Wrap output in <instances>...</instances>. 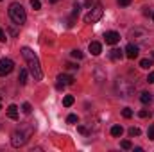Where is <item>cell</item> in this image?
I'll return each mask as SVG.
<instances>
[{
	"label": "cell",
	"mask_w": 154,
	"mask_h": 152,
	"mask_svg": "<svg viewBox=\"0 0 154 152\" xmlns=\"http://www.w3.org/2000/svg\"><path fill=\"white\" fill-rule=\"evenodd\" d=\"M22 56H23V59L27 61V65H29V72H31V75L34 77V81H41L43 72H41L39 59L36 57V54H34L29 47H23V48H22Z\"/></svg>",
	"instance_id": "6da1fadb"
},
{
	"label": "cell",
	"mask_w": 154,
	"mask_h": 152,
	"mask_svg": "<svg viewBox=\"0 0 154 152\" xmlns=\"http://www.w3.org/2000/svg\"><path fill=\"white\" fill-rule=\"evenodd\" d=\"M34 132V127L32 125H27V129H18V131H14L13 132V136H11V145L13 147H23L27 141H29V136Z\"/></svg>",
	"instance_id": "7a4b0ae2"
},
{
	"label": "cell",
	"mask_w": 154,
	"mask_h": 152,
	"mask_svg": "<svg viewBox=\"0 0 154 152\" xmlns=\"http://www.w3.org/2000/svg\"><path fill=\"white\" fill-rule=\"evenodd\" d=\"M9 18H11L16 25H23L25 20H27V13H25L23 5L18 4V2L11 4V5H9Z\"/></svg>",
	"instance_id": "3957f363"
},
{
	"label": "cell",
	"mask_w": 154,
	"mask_h": 152,
	"mask_svg": "<svg viewBox=\"0 0 154 152\" xmlns=\"http://www.w3.org/2000/svg\"><path fill=\"white\" fill-rule=\"evenodd\" d=\"M115 91L118 93V97L127 99V97H131L134 93V84L131 81H127V79H118L115 82Z\"/></svg>",
	"instance_id": "277c9868"
},
{
	"label": "cell",
	"mask_w": 154,
	"mask_h": 152,
	"mask_svg": "<svg viewBox=\"0 0 154 152\" xmlns=\"http://www.w3.org/2000/svg\"><path fill=\"white\" fill-rule=\"evenodd\" d=\"M129 38L133 39L138 47L140 45H145V43H149V38H151V34L145 31V29H140V27H136V29H133L131 32H129Z\"/></svg>",
	"instance_id": "5b68a950"
},
{
	"label": "cell",
	"mask_w": 154,
	"mask_h": 152,
	"mask_svg": "<svg viewBox=\"0 0 154 152\" xmlns=\"http://www.w3.org/2000/svg\"><path fill=\"white\" fill-rule=\"evenodd\" d=\"M102 14H104V9H102V5H95L93 9L90 7L88 14L84 16V22H86V23H97V22L102 18Z\"/></svg>",
	"instance_id": "8992f818"
},
{
	"label": "cell",
	"mask_w": 154,
	"mask_h": 152,
	"mask_svg": "<svg viewBox=\"0 0 154 152\" xmlns=\"http://www.w3.org/2000/svg\"><path fill=\"white\" fill-rule=\"evenodd\" d=\"M13 68H14V63H13V59H9V57H4V59H0V77L9 75V74L13 72Z\"/></svg>",
	"instance_id": "52a82bcc"
},
{
	"label": "cell",
	"mask_w": 154,
	"mask_h": 152,
	"mask_svg": "<svg viewBox=\"0 0 154 152\" xmlns=\"http://www.w3.org/2000/svg\"><path fill=\"white\" fill-rule=\"evenodd\" d=\"M57 88L61 90L63 86H72L74 84V77L72 75H66V74H61V75H57Z\"/></svg>",
	"instance_id": "ba28073f"
},
{
	"label": "cell",
	"mask_w": 154,
	"mask_h": 152,
	"mask_svg": "<svg viewBox=\"0 0 154 152\" xmlns=\"http://www.w3.org/2000/svg\"><path fill=\"white\" fill-rule=\"evenodd\" d=\"M104 39H106L108 45H116V43L120 41V34L115 32V31H108V32L104 34Z\"/></svg>",
	"instance_id": "9c48e42d"
},
{
	"label": "cell",
	"mask_w": 154,
	"mask_h": 152,
	"mask_svg": "<svg viewBox=\"0 0 154 152\" xmlns=\"http://www.w3.org/2000/svg\"><path fill=\"white\" fill-rule=\"evenodd\" d=\"M138 45L136 43H129L127 47H125V56L129 57V59H134V57H138Z\"/></svg>",
	"instance_id": "30bf717a"
},
{
	"label": "cell",
	"mask_w": 154,
	"mask_h": 152,
	"mask_svg": "<svg viewBox=\"0 0 154 152\" xmlns=\"http://www.w3.org/2000/svg\"><path fill=\"white\" fill-rule=\"evenodd\" d=\"M90 52H91L93 56H99V54L102 52V45H100L99 41H91V43H90Z\"/></svg>",
	"instance_id": "8fae6325"
},
{
	"label": "cell",
	"mask_w": 154,
	"mask_h": 152,
	"mask_svg": "<svg viewBox=\"0 0 154 152\" xmlns=\"http://www.w3.org/2000/svg\"><path fill=\"white\" fill-rule=\"evenodd\" d=\"M95 81H97V84H102L106 81V74L102 72L100 66H95Z\"/></svg>",
	"instance_id": "7c38bea8"
},
{
	"label": "cell",
	"mask_w": 154,
	"mask_h": 152,
	"mask_svg": "<svg viewBox=\"0 0 154 152\" xmlns=\"http://www.w3.org/2000/svg\"><path fill=\"white\" fill-rule=\"evenodd\" d=\"M7 116H9L11 120H18V106L11 104V106L7 108Z\"/></svg>",
	"instance_id": "4fadbf2b"
},
{
	"label": "cell",
	"mask_w": 154,
	"mask_h": 152,
	"mask_svg": "<svg viewBox=\"0 0 154 152\" xmlns=\"http://www.w3.org/2000/svg\"><path fill=\"white\" fill-rule=\"evenodd\" d=\"M122 57H124V52L118 50V48H113V50L109 52V59H113V61H120Z\"/></svg>",
	"instance_id": "5bb4252c"
},
{
	"label": "cell",
	"mask_w": 154,
	"mask_h": 152,
	"mask_svg": "<svg viewBox=\"0 0 154 152\" xmlns=\"http://www.w3.org/2000/svg\"><path fill=\"white\" fill-rule=\"evenodd\" d=\"M151 100H152V95H151V93L143 91V93L140 95V102H142V104H151Z\"/></svg>",
	"instance_id": "9a60e30c"
},
{
	"label": "cell",
	"mask_w": 154,
	"mask_h": 152,
	"mask_svg": "<svg viewBox=\"0 0 154 152\" xmlns=\"http://www.w3.org/2000/svg\"><path fill=\"white\" fill-rule=\"evenodd\" d=\"M122 132H124L122 125H113V127H111V136L118 138V136H122Z\"/></svg>",
	"instance_id": "2e32d148"
},
{
	"label": "cell",
	"mask_w": 154,
	"mask_h": 152,
	"mask_svg": "<svg viewBox=\"0 0 154 152\" xmlns=\"http://www.w3.org/2000/svg\"><path fill=\"white\" fill-rule=\"evenodd\" d=\"M18 82L23 86L27 82V70H20V75H18Z\"/></svg>",
	"instance_id": "e0dca14e"
},
{
	"label": "cell",
	"mask_w": 154,
	"mask_h": 152,
	"mask_svg": "<svg viewBox=\"0 0 154 152\" xmlns=\"http://www.w3.org/2000/svg\"><path fill=\"white\" fill-rule=\"evenodd\" d=\"M140 66L145 68V70H149V68L152 66V61H151V59H142V61H140Z\"/></svg>",
	"instance_id": "ac0fdd59"
},
{
	"label": "cell",
	"mask_w": 154,
	"mask_h": 152,
	"mask_svg": "<svg viewBox=\"0 0 154 152\" xmlns=\"http://www.w3.org/2000/svg\"><path fill=\"white\" fill-rule=\"evenodd\" d=\"M72 104H74V97H72V95H66V97L63 99V106H66V108H70Z\"/></svg>",
	"instance_id": "d6986e66"
},
{
	"label": "cell",
	"mask_w": 154,
	"mask_h": 152,
	"mask_svg": "<svg viewBox=\"0 0 154 152\" xmlns=\"http://www.w3.org/2000/svg\"><path fill=\"white\" fill-rule=\"evenodd\" d=\"M120 147L125 149V150H129V149H133V143H131L129 140H124V141H120Z\"/></svg>",
	"instance_id": "ffe728a7"
},
{
	"label": "cell",
	"mask_w": 154,
	"mask_h": 152,
	"mask_svg": "<svg viewBox=\"0 0 154 152\" xmlns=\"http://www.w3.org/2000/svg\"><path fill=\"white\" fill-rule=\"evenodd\" d=\"M22 111H23L25 114H31V111H32V108H31V104H29V102H25V104L22 106Z\"/></svg>",
	"instance_id": "44dd1931"
},
{
	"label": "cell",
	"mask_w": 154,
	"mask_h": 152,
	"mask_svg": "<svg viewBox=\"0 0 154 152\" xmlns=\"http://www.w3.org/2000/svg\"><path fill=\"white\" fill-rule=\"evenodd\" d=\"M66 122H68V123H77L79 118H77V114H68V116H66Z\"/></svg>",
	"instance_id": "7402d4cb"
},
{
	"label": "cell",
	"mask_w": 154,
	"mask_h": 152,
	"mask_svg": "<svg viewBox=\"0 0 154 152\" xmlns=\"http://www.w3.org/2000/svg\"><path fill=\"white\" fill-rule=\"evenodd\" d=\"M140 132H142V131H140L138 127H131V129H129V136H140Z\"/></svg>",
	"instance_id": "603a6c76"
},
{
	"label": "cell",
	"mask_w": 154,
	"mask_h": 152,
	"mask_svg": "<svg viewBox=\"0 0 154 152\" xmlns=\"http://www.w3.org/2000/svg\"><path fill=\"white\" fill-rule=\"evenodd\" d=\"M122 116H124V118H131V116H133V111H131L129 108H124V109H122Z\"/></svg>",
	"instance_id": "cb8c5ba5"
},
{
	"label": "cell",
	"mask_w": 154,
	"mask_h": 152,
	"mask_svg": "<svg viewBox=\"0 0 154 152\" xmlns=\"http://www.w3.org/2000/svg\"><path fill=\"white\" fill-rule=\"evenodd\" d=\"M79 11H81V4H74V11H72V16L74 18L79 16Z\"/></svg>",
	"instance_id": "d4e9b609"
},
{
	"label": "cell",
	"mask_w": 154,
	"mask_h": 152,
	"mask_svg": "<svg viewBox=\"0 0 154 152\" xmlns=\"http://www.w3.org/2000/svg\"><path fill=\"white\" fill-rule=\"evenodd\" d=\"M31 5H32V9H34V11L41 9V2H39V0H31Z\"/></svg>",
	"instance_id": "484cf974"
},
{
	"label": "cell",
	"mask_w": 154,
	"mask_h": 152,
	"mask_svg": "<svg viewBox=\"0 0 154 152\" xmlns=\"http://www.w3.org/2000/svg\"><path fill=\"white\" fill-rule=\"evenodd\" d=\"M82 56H84V54H82L81 50H72V57H75V59H82Z\"/></svg>",
	"instance_id": "4316f807"
},
{
	"label": "cell",
	"mask_w": 154,
	"mask_h": 152,
	"mask_svg": "<svg viewBox=\"0 0 154 152\" xmlns=\"http://www.w3.org/2000/svg\"><path fill=\"white\" fill-rule=\"evenodd\" d=\"M147 136H149V140H152V141H154V125H151V127H149Z\"/></svg>",
	"instance_id": "83f0119b"
},
{
	"label": "cell",
	"mask_w": 154,
	"mask_h": 152,
	"mask_svg": "<svg viewBox=\"0 0 154 152\" xmlns=\"http://www.w3.org/2000/svg\"><path fill=\"white\" fill-rule=\"evenodd\" d=\"M138 114H140L142 118H147V116H151V111H147V109H142Z\"/></svg>",
	"instance_id": "f1b7e54d"
},
{
	"label": "cell",
	"mask_w": 154,
	"mask_h": 152,
	"mask_svg": "<svg viewBox=\"0 0 154 152\" xmlns=\"http://www.w3.org/2000/svg\"><path fill=\"white\" fill-rule=\"evenodd\" d=\"M79 66L77 65H74V63H66V70H77Z\"/></svg>",
	"instance_id": "f546056e"
},
{
	"label": "cell",
	"mask_w": 154,
	"mask_h": 152,
	"mask_svg": "<svg viewBox=\"0 0 154 152\" xmlns=\"http://www.w3.org/2000/svg\"><path fill=\"white\" fill-rule=\"evenodd\" d=\"M147 82H149V84H154V72H151V74H149V77H147Z\"/></svg>",
	"instance_id": "4dcf8cb0"
},
{
	"label": "cell",
	"mask_w": 154,
	"mask_h": 152,
	"mask_svg": "<svg viewBox=\"0 0 154 152\" xmlns=\"http://www.w3.org/2000/svg\"><path fill=\"white\" fill-rule=\"evenodd\" d=\"M77 129H79V132H81V134H88V129H86V127H82V125H79Z\"/></svg>",
	"instance_id": "1f68e13d"
},
{
	"label": "cell",
	"mask_w": 154,
	"mask_h": 152,
	"mask_svg": "<svg viewBox=\"0 0 154 152\" xmlns=\"http://www.w3.org/2000/svg\"><path fill=\"white\" fill-rule=\"evenodd\" d=\"M5 39H7V36H5V32H4V31H2V29H0V41H2V43H4V41H5Z\"/></svg>",
	"instance_id": "d6a6232c"
},
{
	"label": "cell",
	"mask_w": 154,
	"mask_h": 152,
	"mask_svg": "<svg viewBox=\"0 0 154 152\" xmlns=\"http://www.w3.org/2000/svg\"><path fill=\"white\" fill-rule=\"evenodd\" d=\"M118 4L125 7V5H129V4H131V0H118Z\"/></svg>",
	"instance_id": "836d02e7"
},
{
	"label": "cell",
	"mask_w": 154,
	"mask_h": 152,
	"mask_svg": "<svg viewBox=\"0 0 154 152\" xmlns=\"http://www.w3.org/2000/svg\"><path fill=\"white\" fill-rule=\"evenodd\" d=\"M84 5H86V7H91V5H93V0H84Z\"/></svg>",
	"instance_id": "e575fe53"
},
{
	"label": "cell",
	"mask_w": 154,
	"mask_h": 152,
	"mask_svg": "<svg viewBox=\"0 0 154 152\" xmlns=\"http://www.w3.org/2000/svg\"><path fill=\"white\" fill-rule=\"evenodd\" d=\"M143 9H145V11H143V14H145V16H151V14H152V13H151V11L147 9V7H143Z\"/></svg>",
	"instance_id": "d590c367"
},
{
	"label": "cell",
	"mask_w": 154,
	"mask_h": 152,
	"mask_svg": "<svg viewBox=\"0 0 154 152\" xmlns=\"http://www.w3.org/2000/svg\"><path fill=\"white\" fill-rule=\"evenodd\" d=\"M0 109H2V97H0Z\"/></svg>",
	"instance_id": "8d00e7d4"
},
{
	"label": "cell",
	"mask_w": 154,
	"mask_h": 152,
	"mask_svg": "<svg viewBox=\"0 0 154 152\" xmlns=\"http://www.w3.org/2000/svg\"><path fill=\"white\" fill-rule=\"evenodd\" d=\"M50 2H52V4H56V2H59V0H50Z\"/></svg>",
	"instance_id": "74e56055"
},
{
	"label": "cell",
	"mask_w": 154,
	"mask_h": 152,
	"mask_svg": "<svg viewBox=\"0 0 154 152\" xmlns=\"http://www.w3.org/2000/svg\"><path fill=\"white\" fill-rule=\"evenodd\" d=\"M151 16H152V20H154V13H152V14H151Z\"/></svg>",
	"instance_id": "f35d334b"
},
{
	"label": "cell",
	"mask_w": 154,
	"mask_h": 152,
	"mask_svg": "<svg viewBox=\"0 0 154 152\" xmlns=\"http://www.w3.org/2000/svg\"><path fill=\"white\" fill-rule=\"evenodd\" d=\"M152 57H154V52H152Z\"/></svg>",
	"instance_id": "ab89813d"
},
{
	"label": "cell",
	"mask_w": 154,
	"mask_h": 152,
	"mask_svg": "<svg viewBox=\"0 0 154 152\" xmlns=\"http://www.w3.org/2000/svg\"><path fill=\"white\" fill-rule=\"evenodd\" d=\"M0 2H2V0H0Z\"/></svg>",
	"instance_id": "60d3db41"
}]
</instances>
